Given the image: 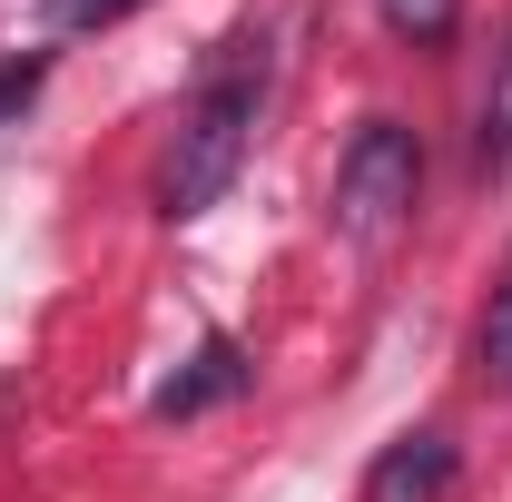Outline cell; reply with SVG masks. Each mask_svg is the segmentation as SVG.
Instances as JSON below:
<instances>
[{
  "mask_svg": "<svg viewBox=\"0 0 512 502\" xmlns=\"http://www.w3.org/2000/svg\"><path fill=\"white\" fill-rule=\"evenodd\" d=\"M256 99H266V40H227L207 79H197L188 119H178V148H168V217H197V207H217V197L237 188V168H247V138H256Z\"/></svg>",
  "mask_w": 512,
  "mask_h": 502,
  "instance_id": "6da1fadb",
  "label": "cell"
},
{
  "mask_svg": "<svg viewBox=\"0 0 512 502\" xmlns=\"http://www.w3.org/2000/svg\"><path fill=\"white\" fill-rule=\"evenodd\" d=\"M384 30H394V40H444L453 0H384Z\"/></svg>",
  "mask_w": 512,
  "mask_h": 502,
  "instance_id": "52a82bcc",
  "label": "cell"
},
{
  "mask_svg": "<svg viewBox=\"0 0 512 502\" xmlns=\"http://www.w3.org/2000/svg\"><path fill=\"white\" fill-rule=\"evenodd\" d=\"M237 384H247V355H237V345L217 335V345L197 355V375H188V384H168V394H158V414H207V404H227Z\"/></svg>",
  "mask_w": 512,
  "mask_h": 502,
  "instance_id": "277c9868",
  "label": "cell"
},
{
  "mask_svg": "<svg viewBox=\"0 0 512 502\" xmlns=\"http://www.w3.org/2000/svg\"><path fill=\"white\" fill-rule=\"evenodd\" d=\"M453 493V443L444 434H394L365 473V502H444Z\"/></svg>",
  "mask_w": 512,
  "mask_h": 502,
  "instance_id": "3957f363",
  "label": "cell"
},
{
  "mask_svg": "<svg viewBox=\"0 0 512 502\" xmlns=\"http://www.w3.org/2000/svg\"><path fill=\"white\" fill-rule=\"evenodd\" d=\"M414 197H424V148H414V128L404 119H365L345 138V158H335V227H345L355 247H384V237L414 217Z\"/></svg>",
  "mask_w": 512,
  "mask_h": 502,
  "instance_id": "7a4b0ae2",
  "label": "cell"
},
{
  "mask_svg": "<svg viewBox=\"0 0 512 502\" xmlns=\"http://www.w3.org/2000/svg\"><path fill=\"white\" fill-rule=\"evenodd\" d=\"M30 99H40V60H10V69H0V119L30 109Z\"/></svg>",
  "mask_w": 512,
  "mask_h": 502,
  "instance_id": "9c48e42d",
  "label": "cell"
},
{
  "mask_svg": "<svg viewBox=\"0 0 512 502\" xmlns=\"http://www.w3.org/2000/svg\"><path fill=\"white\" fill-rule=\"evenodd\" d=\"M473 355H483V375H493V384H512V256H503V276H493L483 325H473Z\"/></svg>",
  "mask_w": 512,
  "mask_h": 502,
  "instance_id": "8992f818",
  "label": "cell"
},
{
  "mask_svg": "<svg viewBox=\"0 0 512 502\" xmlns=\"http://www.w3.org/2000/svg\"><path fill=\"white\" fill-rule=\"evenodd\" d=\"M473 168L483 178H512V40L493 60V89H483V128H473Z\"/></svg>",
  "mask_w": 512,
  "mask_h": 502,
  "instance_id": "5b68a950",
  "label": "cell"
},
{
  "mask_svg": "<svg viewBox=\"0 0 512 502\" xmlns=\"http://www.w3.org/2000/svg\"><path fill=\"white\" fill-rule=\"evenodd\" d=\"M128 10H138V0H50V30H109Z\"/></svg>",
  "mask_w": 512,
  "mask_h": 502,
  "instance_id": "ba28073f",
  "label": "cell"
}]
</instances>
